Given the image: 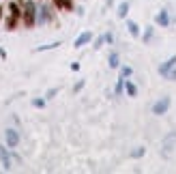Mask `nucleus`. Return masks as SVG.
I'll use <instances>...</instances> for the list:
<instances>
[{
  "instance_id": "nucleus-3",
  "label": "nucleus",
  "mask_w": 176,
  "mask_h": 174,
  "mask_svg": "<svg viewBox=\"0 0 176 174\" xmlns=\"http://www.w3.org/2000/svg\"><path fill=\"white\" fill-rule=\"evenodd\" d=\"M17 140H19V138H17V133H15L13 129H9V131H7V142H9L11 146H15V144H17Z\"/></svg>"
},
{
  "instance_id": "nucleus-4",
  "label": "nucleus",
  "mask_w": 176,
  "mask_h": 174,
  "mask_svg": "<svg viewBox=\"0 0 176 174\" xmlns=\"http://www.w3.org/2000/svg\"><path fill=\"white\" fill-rule=\"evenodd\" d=\"M88 41H90V32H84V35L78 37V41H75V47H80V45H84V43H88Z\"/></svg>"
},
{
  "instance_id": "nucleus-10",
  "label": "nucleus",
  "mask_w": 176,
  "mask_h": 174,
  "mask_svg": "<svg viewBox=\"0 0 176 174\" xmlns=\"http://www.w3.org/2000/svg\"><path fill=\"white\" fill-rule=\"evenodd\" d=\"M110 65L116 67V65H118V58H116V56H110Z\"/></svg>"
},
{
  "instance_id": "nucleus-7",
  "label": "nucleus",
  "mask_w": 176,
  "mask_h": 174,
  "mask_svg": "<svg viewBox=\"0 0 176 174\" xmlns=\"http://www.w3.org/2000/svg\"><path fill=\"white\" fill-rule=\"evenodd\" d=\"M0 159H2V163L9 168V155H7V151H5V148H0Z\"/></svg>"
},
{
  "instance_id": "nucleus-8",
  "label": "nucleus",
  "mask_w": 176,
  "mask_h": 174,
  "mask_svg": "<svg viewBox=\"0 0 176 174\" xmlns=\"http://www.w3.org/2000/svg\"><path fill=\"white\" fill-rule=\"evenodd\" d=\"M157 22L161 24V26H165V24H168V15H165V13H159V17H157Z\"/></svg>"
},
{
  "instance_id": "nucleus-2",
  "label": "nucleus",
  "mask_w": 176,
  "mask_h": 174,
  "mask_svg": "<svg viewBox=\"0 0 176 174\" xmlns=\"http://www.w3.org/2000/svg\"><path fill=\"white\" fill-rule=\"evenodd\" d=\"M168 105H170V99L165 97V99H161V101L155 105V114H163L165 110H168Z\"/></svg>"
},
{
  "instance_id": "nucleus-11",
  "label": "nucleus",
  "mask_w": 176,
  "mask_h": 174,
  "mask_svg": "<svg viewBox=\"0 0 176 174\" xmlns=\"http://www.w3.org/2000/svg\"><path fill=\"white\" fill-rule=\"evenodd\" d=\"M127 90H129V95H135V86L133 84H127Z\"/></svg>"
},
{
  "instance_id": "nucleus-9",
  "label": "nucleus",
  "mask_w": 176,
  "mask_h": 174,
  "mask_svg": "<svg viewBox=\"0 0 176 174\" xmlns=\"http://www.w3.org/2000/svg\"><path fill=\"white\" fill-rule=\"evenodd\" d=\"M129 30H131V32H133V35H138V26H135V24H133V22H131V24H129Z\"/></svg>"
},
{
  "instance_id": "nucleus-5",
  "label": "nucleus",
  "mask_w": 176,
  "mask_h": 174,
  "mask_svg": "<svg viewBox=\"0 0 176 174\" xmlns=\"http://www.w3.org/2000/svg\"><path fill=\"white\" fill-rule=\"evenodd\" d=\"M39 19H41V22L49 19V9H47V7H43V9H41V13H39Z\"/></svg>"
},
{
  "instance_id": "nucleus-1",
  "label": "nucleus",
  "mask_w": 176,
  "mask_h": 174,
  "mask_svg": "<svg viewBox=\"0 0 176 174\" xmlns=\"http://www.w3.org/2000/svg\"><path fill=\"white\" fill-rule=\"evenodd\" d=\"M32 22H35V5L32 2H26V24L30 26Z\"/></svg>"
},
{
  "instance_id": "nucleus-13",
  "label": "nucleus",
  "mask_w": 176,
  "mask_h": 174,
  "mask_svg": "<svg viewBox=\"0 0 176 174\" xmlns=\"http://www.w3.org/2000/svg\"><path fill=\"white\" fill-rule=\"evenodd\" d=\"M0 15H2V9H0Z\"/></svg>"
},
{
  "instance_id": "nucleus-12",
  "label": "nucleus",
  "mask_w": 176,
  "mask_h": 174,
  "mask_svg": "<svg viewBox=\"0 0 176 174\" xmlns=\"http://www.w3.org/2000/svg\"><path fill=\"white\" fill-rule=\"evenodd\" d=\"M120 15H125V13H127V5H120V11H118Z\"/></svg>"
},
{
  "instance_id": "nucleus-6",
  "label": "nucleus",
  "mask_w": 176,
  "mask_h": 174,
  "mask_svg": "<svg viewBox=\"0 0 176 174\" xmlns=\"http://www.w3.org/2000/svg\"><path fill=\"white\" fill-rule=\"evenodd\" d=\"M174 65H176V58H172V60H170V62H165V65H163V67H161V73H168V71H170V69H172V67H174Z\"/></svg>"
}]
</instances>
